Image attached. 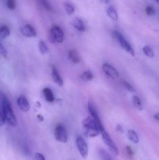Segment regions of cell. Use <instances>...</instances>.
Returning a JSON list of instances; mask_svg holds the SVG:
<instances>
[{
    "label": "cell",
    "mask_w": 159,
    "mask_h": 160,
    "mask_svg": "<svg viewBox=\"0 0 159 160\" xmlns=\"http://www.w3.org/2000/svg\"><path fill=\"white\" fill-rule=\"evenodd\" d=\"M38 48H39V51L41 54L44 55L48 52L49 49L46 43L44 41H39L38 44Z\"/></svg>",
    "instance_id": "cell-19"
},
{
    "label": "cell",
    "mask_w": 159,
    "mask_h": 160,
    "mask_svg": "<svg viewBox=\"0 0 159 160\" xmlns=\"http://www.w3.org/2000/svg\"><path fill=\"white\" fill-rule=\"evenodd\" d=\"M41 3L43 4V6L44 7L46 10L50 12H54L53 8L51 6L48 0H41Z\"/></svg>",
    "instance_id": "cell-25"
},
{
    "label": "cell",
    "mask_w": 159,
    "mask_h": 160,
    "mask_svg": "<svg viewBox=\"0 0 159 160\" xmlns=\"http://www.w3.org/2000/svg\"><path fill=\"white\" fill-rule=\"evenodd\" d=\"M109 1H110V0H101L103 2L105 3V4L108 3L109 2Z\"/></svg>",
    "instance_id": "cell-37"
},
{
    "label": "cell",
    "mask_w": 159,
    "mask_h": 160,
    "mask_svg": "<svg viewBox=\"0 0 159 160\" xmlns=\"http://www.w3.org/2000/svg\"><path fill=\"white\" fill-rule=\"evenodd\" d=\"M126 150H127V153L129 156H133L134 155V152L131 147L127 146L126 147Z\"/></svg>",
    "instance_id": "cell-32"
},
{
    "label": "cell",
    "mask_w": 159,
    "mask_h": 160,
    "mask_svg": "<svg viewBox=\"0 0 159 160\" xmlns=\"http://www.w3.org/2000/svg\"><path fill=\"white\" fill-rule=\"evenodd\" d=\"M17 103L19 108L22 112H28L30 110V103L25 96H20L18 98Z\"/></svg>",
    "instance_id": "cell-10"
},
{
    "label": "cell",
    "mask_w": 159,
    "mask_h": 160,
    "mask_svg": "<svg viewBox=\"0 0 159 160\" xmlns=\"http://www.w3.org/2000/svg\"><path fill=\"white\" fill-rule=\"evenodd\" d=\"M84 134L87 137H92L98 136L100 130L97 123L92 118H87L82 122Z\"/></svg>",
    "instance_id": "cell-2"
},
{
    "label": "cell",
    "mask_w": 159,
    "mask_h": 160,
    "mask_svg": "<svg viewBox=\"0 0 159 160\" xmlns=\"http://www.w3.org/2000/svg\"><path fill=\"white\" fill-rule=\"evenodd\" d=\"M5 120L2 112H0V126H2L4 125Z\"/></svg>",
    "instance_id": "cell-31"
},
{
    "label": "cell",
    "mask_w": 159,
    "mask_h": 160,
    "mask_svg": "<svg viewBox=\"0 0 159 160\" xmlns=\"http://www.w3.org/2000/svg\"><path fill=\"white\" fill-rule=\"evenodd\" d=\"M155 1H156V2H159V0H155Z\"/></svg>",
    "instance_id": "cell-38"
},
{
    "label": "cell",
    "mask_w": 159,
    "mask_h": 160,
    "mask_svg": "<svg viewBox=\"0 0 159 160\" xmlns=\"http://www.w3.org/2000/svg\"><path fill=\"white\" fill-rule=\"evenodd\" d=\"M88 109L91 115V117L94 119V121L98 125V127L100 128V131L104 129V128L102 124L101 121V119H100V118L98 116V113H97L94 105L92 104V102H89L88 103Z\"/></svg>",
    "instance_id": "cell-8"
},
{
    "label": "cell",
    "mask_w": 159,
    "mask_h": 160,
    "mask_svg": "<svg viewBox=\"0 0 159 160\" xmlns=\"http://www.w3.org/2000/svg\"><path fill=\"white\" fill-rule=\"evenodd\" d=\"M100 156L102 160H113L109 153L104 149H101L100 150Z\"/></svg>",
    "instance_id": "cell-22"
},
{
    "label": "cell",
    "mask_w": 159,
    "mask_h": 160,
    "mask_svg": "<svg viewBox=\"0 0 159 160\" xmlns=\"http://www.w3.org/2000/svg\"><path fill=\"white\" fill-rule=\"evenodd\" d=\"M36 106L38 107V108H40V107H41V103H40V102H36Z\"/></svg>",
    "instance_id": "cell-36"
},
{
    "label": "cell",
    "mask_w": 159,
    "mask_h": 160,
    "mask_svg": "<svg viewBox=\"0 0 159 160\" xmlns=\"http://www.w3.org/2000/svg\"><path fill=\"white\" fill-rule=\"evenodd\" d=\"M6 5L7 8H9L10 10H14L16 9V0H7Z\"/></svg>",
    "instance_id": "cell-26"
},
{
    "label": "cell",
    "mask_w": 159,
    "mask_h": 160,
    "mask_svg": "<svg viewBox=\"0 0 159 160\" xmlns=\"http://www.w3.org/2000/svg\"><path fill=\"white\" fill-rule=\"evenodd\" d=\"M155 118L157 121H159V113H157V114L155 115Z\"/></svg>",
    "instance_id": "cell-35"
},
{
    "label": "cell",
    "mask_w": 159,
    "mask_h": 160,
    "mask_svg": "<svg viewBox=\"0 0 159 160\" xmlns=\"http://www.w3.org/2000/svg\"><path fill=\"white\" fill-rule=\"evenodd\" d=\"M116 130L118 132H119V133H123V132H124V130H123V128L119 124V125L116 126Z\"/></svg>",
    "instance_id": "cell-33"
},
{
    "label": "cell",
    "mask_w": 159,
    "mask_h": 160,
    "mask_svg": "<svg viewBox=\"0 0 159 160\" xmlns=\"http://www.w3.org/2000/svg\"><path fill=\"white\" fill-rule=\"evenodd\" d=\"M113 35H114V37L119 42L121 47L125 51L130 53L132 56H134L135 53H134L133 49L132 48L129 43L124 38L121 33L118 31H115L113 33Z\"/></svg>",
    "instance_id": "cell-5"
},
{
    "label": "cell",
    "mask_w": 159,
    "mask_h": 160,
    "mask_svg": "<svg viewBox=\"0 0 159 160\" xmlns=\"http://www.w3.org/2000/svg\"><path fill=\"white\" fill-rule=\"evenodd\" d=\"M2 111L5 122L12 127H16L17 124L16 118L13 112L10 101L5 96L3 97Z\"/></svg>",
    "instance_id": "cell-1"
},
{
    "label": "cell",
    "mask_w": 159,
    "mask_h": 160,
    "mask_svg": "<svg viewBox=\"0 0 159 160\" xmlns=\"http://www.w3.org/2000/svg\"><path fill=\"white\" fill-rule=\"evenodd\" d=\"M123 85H124V86L126 87V88H127L128 90L131 91V92H135V88H133V86H132V85H131L128 82L124 81L123 82Z\"/></svg>",
    "instance_id": "cell-29"
},
{
    "label": "cell",
    "mask_w": 159,
    "mask_h": 160,
    "mask_svg": "<svg viewBox=\"0 0 159 160\" xmlns=\"http://www.w3.org/2000/svg\"><path fill=\"white\" fill-rule=\"evenodd\" d=\"M72 25L79 32H83L86 30L85 25L82 19L78 18H75L72 22Z\"/></svg>",
    "instance_id": "cell-13"
},
{
    "label": "cell",
    "mask_w": 159,
    "mask_h": 160,
    "mask_svg": "<svg viewBox=\"0 0 159 160\" xmlns=\"http://www.w3.org/2000/svg\"><path fill=\"white\" fill-rule=\"evenodd\" d=\"M22 34L25 37H35L36 36V32L31 25L26 24L21 29Z\"/></svg>",
    "instance_id": "cell-11"
},
{
    "label": "cell",
    "mask_w": 159,
    "mask_h": 160,
    "mask_svg": "<svg viewBox=\"0 0 159 160\" xmlns=\"http://www.w3.org/2000/svg\"><path fill=\"white\" fill-rule=\"evenodd\" d=\"M0 54L2 55L4 58H7V50L2 43L0 42Z\"/></svg>",
    "instance_id": "cell-28"
},
{
    "label": "cell",
    "mask_w": 159,
    "mask_h": 160,
    "mask_svg": "<svg viewBox=\"0 0 159 160\" xmlns=\"http://www.w3.org/2000/svg\"><path fill=\"white\" fill-rule=\"evenodd\" d=\"M102 69L106 76L111 78L115 79L119 78V74L116 69L108 63H104L102 66Z\"/></svg>",
    "instance_id": "cell-9"
},
{
    "label": "cell",
    "mask_w": 159,
    "mask_h": 160,
    "mask_svg": "<svg viewBox=\"0 0 159 160\" xmlns=\"http://www.w3.org/2000/svg\"><path fill=\"white\" fill-rule=\"evenodd\" d=\"M51 76L52 78L56 84L59 86L62 87L63 85V81L59 73L58 72L56 68L54 66H52V70H51Z\"/></svg>",
    "instance_id": "cell-12"
},
{
    "label": "cell",
    "mask_w": 159,
    "mask_h": 160,
    "mask_svg": "<svg viewBox=\"0 0 159 160\" xmlns=\"http://www.w3.org/2000/svg\"><path fill=\"white\" fill-rule=\"evenodd\" d=\"M49 39L51 43H62L64 39L62 29L58 25H53L49 32Z\"/></svg>",
    "instance_id": "cell-3"
},
{
    "label": "cell",
    "mask_w": 159,
    "mask_h": 160,
    "mask_svg": "<svg viewBox=\"0 0 159 160\" xmlns=\"http://www.w3.org/2000/svg\"><path fill=\"white\" fill-rule=\"evenodd\" d=\"M143 51L145 55H147V57H150V58H153L154 57V52H153L152 49L150 47H148V46H145L143 48Z\"/></svg>",
    "instance_id": "cell-24"
},
{
    "label": "cell",
    "mask_w": 159,
    "mask_h": 160,
    "mask_svg": "<svg viewBox=\"0 0 159 160\" xmlns=\"http://www.w3.org/2000/svg\"><path fill=\"white\" fill-rule=\"evenodd\" d=\"M145 12L147 15L148 16H154L156 14V11L153 7L151 6H147L146 8Z\"/></svg>",
    "instance_id": "cell-27"
},
{
    "label": "cell",
    "mask_w": 159,
    "mask_h": 160,
    "mask_svg": "<svg viewBox=\"0 0 159 160\" xmlns=\"http://www.w3.org/2000/svg\"><path fill=\"white\" fill-rule=\"evenodd\" d=\"M34 160H45V159L41 153H36L35 155Z\"/></svg>",
    "instance_id": "cell-30"
},
{
    "label": "cell",
    "mask_w": 159,
    "mask_h": 160,
    "mask_svg": "<svg viewBox=\"0 0 159 160\" xmlns=\"http://www.w3.org/2000/svg\"><path fill=\"white\" fill-rule=\"evenodd\" d=\"M107 14L110 18L114 21H117L118 19V16L115 8L113 6H110L107 8Z\"/></svg>",
    "instance_id": "cell-16"
},
{
    "label": "cell",
    "mask_w": 159,
    "mask_h": 160,
    "mask_svg": "<svg viewBox=\"0 0 159 160\" xmlns=\"http://www.w3.org/2000/svg\"><path fill=\"white\" fill-rule=\"evenodd\" d=\"M37 119L40 122H43L44 120V118L41 114H38L37 116Z\"/></svg>",
    "instance_id": "cell-34"
},
{
    "label": "cell",
    "mask_w": 159,
    "mask_h": 160,
    "mask_svg": "<svg viewBox=\"0 0 159 160\" xmlns=\"http://www.w3.org/2000/svg\"><path fill=\"white\" fill-rule=\"evenodd\" d=\"M100 132L101 133L102 137L103 140L105 143L106 145L110 152L113 155L116 157L118 156L119 154L118 148H117L115 144L113 142L108 133L105 131V129L101 131Z\"/></svg>",
    "instance_id": "cell-4"
},
{
    "label": "cell",
    "mask_w": 159,
    "mask_h": 160,
    "mask_svg": "<svg viewBox=\"0 0 159 160\" xmlns=\"http://www.w3.org/2000/svg\"><path fill=\"white\" fill-rule=\"evenodd\" d=\"M10 35V30L7 25H2L0 27V36L2 38L8 37Z\"/></svg>",
    "instance_id": "cell-18"
},
{
    "label": "cell",
    "mask_w": 159,
    "mask_h": 160,
    "mask_svg": "<svg viewBox=\"0 0 159 160\" xmlns=\"http://www.w3.org/2000/svg\"><path fill=\"white\" fill-rule=\"evenodd\" d=\"M43 93L45 99L47 102H54L55 98H54L53 93L50 88H45L43 89Z\"/></svg>",
    "instance_id": "cell-14"
},
{
    "label": "cell",
    "mask_w": 159,
    "mask_h": 160,
    "mask_svg": "<svg viewBox=\"0 0 159 160\" xmlns=\"http://www.w3.org/2000/svg\"><path fill=\"white\" fill-rule=\"evenodd\" d=\"M81 77L82 79L85 81H90L93 79V76L91 71H87L83 73L81 75Z\"/></svg>",
    "instance_id": "cell-23"
},
{
    "label": "cell",
    "mask_w": 159,
    "mask_h": 160,
    "mask_svg": "<svg viewBox=\"0 0 159 160\" xmlns=\"http://www.w3.org/2000/svg\"><path fill=\"white\" fill-rule=\"evenodd\" d=\"M54 135L57 141L61 142L66 143L68 140L65 128L62 125H58L55 128Z\"/></svg>",
    "instance_id": "cell-6"
},
{
    "label": "cell",
    "mask_w": 159,
    "mask_h": 160,
    "mask_svg": "<svg viewBox=\"0 0 159 160\" xmlns=\"http://www.w3.org/2000/svg\"><path fill=\"white\" fill-rule=\"evenodd\" d=\"M64 7L66 13L69 15H72L74 12V8L71 3L68 2H64Z\"/></svg>",
    "instance_id": "cell-21"
},
{
    "label": "cell",
    "mask_w": 159,
    "mask_h": 160,
    "mask_svg": "<svg viewBox=\"0 0 159 160\" xmlns=\"http://www.w3.org/2000/svg\"><path fill=\"white\" fill-rule=\"evenodd\" d=\"M76 143L80 155L84 158H86L88 154V148L86 141L81 136H78L77 138Z\"/></svg>",
    "instance_id": "cell-7"
},
{
    "label": "cell",
    "mask_w": 159,
    "mask_h": 160,
    "mask_svg": "<svg viewBox=\"0 0 159 160\" xmlns=\"http://www.w3.org/2000/svg\"><path fill=\"white\" fill-rule=\"evenodd\" d=\"M128 137L129 139L134 143H138L139 142V137L136 132L133 130H130L128 131Z\"/></svg>",
    "instance_id": "cell-17"
},
{
    "label": "cell",
    "mask_w": 159,
    "mask_h": 160,
    "mask_svg": "<svg viewBox=\"0 0 159 160\" xmlns=\"http://www.w3.org/2000/svg\"><path fill=\"white\" fill-rule=\"evenodd\" d=\"M68 58L74 63L77 64L80 62L78 53L74 50H71L68 52Z\"/></svg>",
    "instance_id": "cell-15"
},
{
    "label": "cell",
    "mask_w": 159,
    "mask_h": 160,
    "mask_svg": "<svg viewBox=\"0 0 159 160\" xmlns=\"http://www.w3.org/2000/svg\"><path fill=\"white\" fill-rule=\"evenodd\" d=\"M133 103L134 106L136 109H138L139 111L143 110V105L141 100L137 96H134L133 98Z\"/></svg>",
    "instance_id": "cell-20"
}]
</instances>
